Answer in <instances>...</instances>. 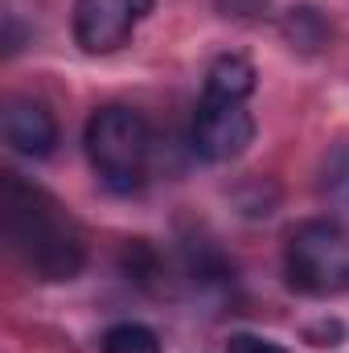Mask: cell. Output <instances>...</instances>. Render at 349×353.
Returning a JSON list of instances; mask_svg holds the SVG:
<instances>
[{
	"mask_svg": "<svg viewBox=\"0 0 349 353\" xmlns=\"http://www.w3.org/2000/svg\"><path fill=\"white\" fill-rule=\"evenodd\" d=\"M0 218H4V239L21 255L37 279L62 283L74 279L87 263V239L79 222L62 210L58 197L46 189L29 185L25 176L4 173L0 185Z\"/></svg>",
	"mask_w": 349,
	"mask_h": 353,
	"instance_id": "1",
	"label": "cell"
},
{
	"mask_svg": "<svg viewBox=\"0 0 349 353\" xmlns=\"http://www.w3.org/2000/svg\"><path fill=\"white\" fill-rule=\"evenodd\" d=\"M83 144H87L94 173L103 176L111 189L132 193L144 181L148 152H152V132H148V119L136 107H123V103L99 107L87 119Z\"/></svg>",
	"mask_w": 349,
	"mask_h": 353,
	"instance_id": "2",
	"label": "cell"
},
{
	"mask_svg": "<svg viewBox=\"0 0 349 353\" xmlns=\"http://www.w3.org/2000/svg\"><path fill=\"white\" fill-rule=\"evenodd\" d=\"M283 263L292 288L308 296H333L349 288V230L341 222L312 218L288 234Z\"/></svg>",
	"mask_w": 349,
	"mask_h": 353,
	"instance_id": "3",
	"label": "cell"
},
{
	"mask_svg": "<svg viewBox=\"0 0 349 353\" xmlns=\"http://www.w3.org/2000/svg\"><path fill=\"white\" fill-rule=\"evenodd\" d=\"M193 152L201 161H235L251 148L255 140V119L243 103H218V99H206L193 115Z\"/></svg>",
	"mask_w": 349,
	"mask_h": 353,
	"instance_id": "4",
	"label": "cell"
},
{
	"mask_svg": "<svg viewBox=\"0 0 349 353\" xmlns=\"http://www.w3.org/2000/svg\"><path fill=\"white\" fill-rule=\"evenodd\" d=\"M157 0H79L74 4V41L87 54L119 50L136 25L152 12Z\"/></svg>",
	"mask_w": 349,
	"mask_h": 353,
	"instance_id": "5",
	"label": "cell"
},
{
	"mask_svg": "<svg viewBox=\"0 0 349 353\" xmlns=\"http://www.w3.org/2000/svg\"><path fill=\"white\" fill-rule=\"evenodd\" d=\"M0 132H4V144L21 157H50L58 148V119L50 115V107L33 103V99H8L4 115H0Z\"/></svg>",
	"mask_w": 349,
	"mask_h": 353,
	"instance_id": "6",
	"label": "cell"
},
{
	"mask_svg": "<svg viewBox=\"0 0 349 353\" xmlns=\"http://www.w3.org/2000/svg\"><path fill=\"white\" fill-rule=\"evenodd\" d=\"M255 66L239 54H222L210 62L206 70V99H218V103H243L251 90H255Z\"/></svg>",
	"mask_w": 349,
	"mask_h": 353,
	"instance_id": "7",
	"label": "cell"
},
{
	"mask_svg": "<svg viewBox=\"0 0 349 353\" xmlns=\"http://www.w3.org/2000/svg\"><path fill=\"white\" fill-rule=\"evenodd\" d=\"M279 29H283L288 46L300 50V54H317V50H325L329 37H333V25H329L325 12L312 8V4H292V8L283 12V25H279Z\"/></svg>",
	"mask_w": 349,
	"mask_h": 353,
	"instance_id": "8",
	"label": "cell"
},
{
	"mask_svg": "<svg viewBox=\"0 0 349 353\" xmlns=\"http://www.w3.org/2000/svg\"><path fill=\"white\" fill-rule=\"evenodd\" d=\"M103 353H161V337L140 321H123L103 333Z\"/></svg>",
	"mask_w": 349,
	"mask_h": 353,
	"instance_id": "9",
	"label": "cell"
},
{
	"mask_svg": "<svg viewBox=\"0 0 349 353\" xmlns=\"http://www.w3.org/2000/svg\"><path fill=\"white\" fill-rule=\"evenodd\" d=\"M325 193L333 201L349 205V144L333 148V157L325 161Z\"/></svg>",
	"mask_w": 349,
	"mask_h": 353,
	"instance_id": "10",
	"label": "cell"
},
{
	"mask_svg": "<svg viewBox=\"0 0 349 353\" xmlns=\"http://www.w3.org/2000/svg\"><path fill=\"white\" fill-rule=\"evenodd\" d=\"M119 263H123V271H128L132 279H148V275L157 271V255L148 251V243H144V239H136V243H128V247H123Z\"/></svg>",
	"mask_w": 349,
	"mask_h": 353,
	"instance_id": "11",
	"label": "cell"
},
{
	"mask_svg": "<svg viewBox=\"0 0 349 353\" xmlns=\"http://www.w3.org/2000/svg\"><path fill=\"white\" fill-rule=\"evenodd\" d=\"M214 8L230 21H255L271 8V0H214Z\"/></svg>",
	"mask_w": 349,
	"mask_h": 353,
	"instance_id": "12",
	"label": "cell"
},
{
	"mask_svg": "<svg viewBox=\"0 0 349 353\" xmlns=\"http://www.w3.org/2000/svg\"><path fill=\"white\" fill-rule=\"evenodd\" d=\"M230 353H288V350H279L271 341H255V337H235L230 341Z\"/></svg>",
	"mask_w": 349,
	"mask_h": 353,
	"instance_id": "13",
	"label": "cell"
}]
</instances>
